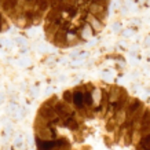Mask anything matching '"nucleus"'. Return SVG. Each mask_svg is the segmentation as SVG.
Listing matches in <instances>:
<instances>
[{"mask_svg":"<svg viewBox=\"0 0 150 150\" xmlns=\"http://www.w3.org/2000/svg\"><path fill=\"white\" fill-rule=\"evenodd\" d=\"M73 103L76 105V108H77L80 112L86 109L84 108V95H83V91L80 88H77L76 91L73 92Z\"/></svg>","mask_w":150,"mask_h":150,"instance_id":"f257e3e1","label":"nucleus"},{"mask_svg":"<svg viewBox=\"0 0 150 150\" xmlns=\"http://www.w3.org/2000/svg\"><path fill=\"white\" fill-rule=\"evenodd\" d=\"M86 21L88 22V25L91 26V29L94 28V30H95V32H99L100 29H102V21H99L95 15H92V14H87Z\"/></svg>","mask_w":150,"mask_h":150,"instance_id":"f03ea898","label":"nucleus"},{"mask_svg":"<svg viewBox=\"0 0 150 150\" xmlns=\"http://www.w3.org/2000/svg\"><path fill=\"white\" fill-rule=\"evenodd\" d=\"M139 147L141 149H150V132H146L139 139Z\"/></svg>","mask_w":150,"mask_h":150,"instance_id":"7ed1b4c3","label":"nucleus"},{"mask_svg":"<svg viewBox=\"0 0 150 150\" xmlns=\"http://www.w3.org/2000/svg\"><path fill=\"white\" fill-rule=\"evenodd\" d=\"M64 102H66V103H72L73 102V92L72 91H65L64 94Z\"/></svg>","mask_w":150,"mask_h":150,"instance_id":"20e7f679","label":"nucleus"}]
</instances>
